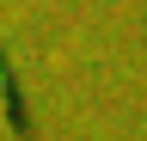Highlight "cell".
I'll return each instance as SVG.
<instances>
[{
	"label": "cell",
	"mask_w": 147,
	"mask_h": 141,
	"mask_svg": "<svg viewBox=\"0 0 147 141\" xmlns=\"http://www.w3.org/2000/svg\"><path fill=\"white\" fill-rule=\"evenodd\" d=\"M0 98H6L12 141H37V129H31V111H25V92H18V74H12V55H6V43H0Z\"/></svg>",
	"instance_id": "6da1fadb"
}]
</instances>
